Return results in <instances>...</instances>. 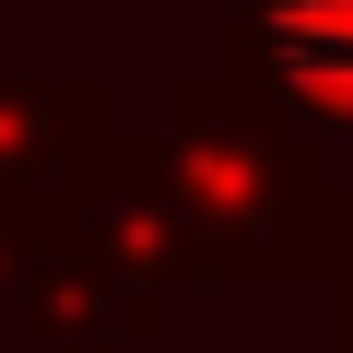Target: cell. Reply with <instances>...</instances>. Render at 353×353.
I'll list each match as a JSON object with an SVG mask.
<instances>
[{
    "label": "cell",
    "mask_w": 353,
    "mask_h": 353,
    "mask_svg": "<svg viewBox=\"0 0 353 353\" xmlns=\"http://www.w3.org/2000/svg\"><path fill=\"white\" fill-rule=\"evenodd\" d=\"M248 12H259L271 71H283L306 106L353 118V0H248Z\"/></svg>",
    "instance_id": "obj_1"
}]
</instances>
